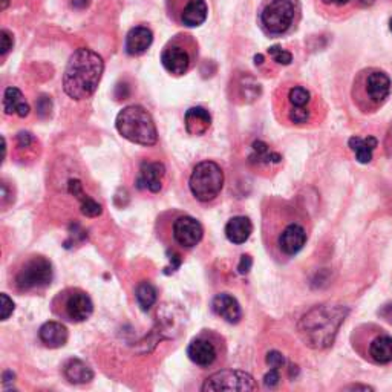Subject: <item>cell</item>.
<instances>
[{"mask_svg": "<svg viewBox=\"0 0 392 392\" xmlns=\"http://www.w3.org/2000/svg\"><path fill=\"white\" fill-rule=\"evenodd\" d=\"M104 71L103 58L93 49L81 48L75 51L63 75V89L74 100H85L93 95Z\"/></svg>", "mask_w": 392, "mask_h": 392, "instance_id": "1", "label": "cell"}, {"mask_svg": "<svg viewBox=\"0 0 392 392\" xmlns=\"http://www.w3.org/2000/svg\"><path fill=\"white\" fill-rule=\"evenodd\" d=\"M348 314L345 306L319 305L308 311L299 323V332L304 342L311 348L322 349L332 344L340 325Z\"/></svg>", "mask_w": 392, "mask_h": 392, "instance_id": "2", "label": "cell"}, {"mask_svg": "<svg viewBox=\"0 0 392 392\" xmlns=\"http://www.w3.org/2000/svg\"><path fill=\"white\" fill-rule=\"evenodd\" d=\"M116 130L123 138L141 146H154L158 141L155 121L143 106H128L116 115Z\"/></svg>", "mask_w": 392, "mask_h": 392, "instance_id": "3", "label": "cell"}, {"mask_svg": "<svg viewBox=\"0 0 392 392\" xmlns=\"http://www.w3.org/2000/svg\"><path fill=\"white\" fill-rule=\"evenodd\" d=\"M54 278L53 264L45 256H29L15 271L14 285L22 293L43 290L51 285Z\"/></svg>", "mask_w": 392, "mask_h": 392, "instance_id": "4", "label": "cell"}, {"mask_svg": "<svg viewBox=\"0 0 392 392\" xmlns=\"http://www.w3.org/2000/svg\"><path fill=\"white\" fill-rule=\"evenodd\" d=\"M224 186V172L215 161H203L195 165L190 175L189 187L198 201L210 203L221 194Z\"/></svg>", "mask_w": 392, "mask_h": 392, "instance_id": "5", "label": "cell"}, {"mask_svg": "<svg viewBox=\"0 0 392 392\" xmlns=\"http://www.w3.org/2000/svg\"><path fill=\"white\" fill-rule=\"evenodd\" d=\"M53 311L66 320L80 323L93 316L94 304L86 291L80 288H68L55 296L53 300Z\"/></svg>", "mask_w": 392, "mask_h": 392, "instance_id": "6", "label": "cell"}, {"mask_svg": "<svg viewBox=\"0 0 392 392\" xmlns=\"http://www.w3.org/2000/svg\"><path fill=\"white\" fill-rule=\"evenodd\" d=\"M296 8L291 0H270L261 13L262 28L271 36L287 32L295 22Z\"/></svg>", "mask_w": 392, "mask_h": 392, "instance_id": "7", "label": "cell"}, {"mask_svg": "<svg viewBox=\"0 0 392 392\" xmlns=\"http://www.w3.org/2000/svg\"><path fill=\"white\" fill-rule=\"evenodd\" d=\"M207 391H255L257 385L252 375L243 371L222 370L210 375L201 388Z\"/></svg>", "mask_w": 392, "mask_h": 392, "instance_id": "8", "label": "cell"}, {"mask_svg": "<svg viewBox=\"0 0 392 392\" xmlns=\"http://www.w3.org/2000/svg\"><path fill=\"white\" fill-rule=\"evenodd\" d=\"M161 63L165 69L173 75H184L191 63H194V53L189 49V43L182 40H173L164 48L161 54Z\"/></svg>", "mask_w": 392, "mask_h": 392, "instance_id": "9", "label": "cell"}, {"mask_svg": "<svg viewBox=\"0 0 392 392\" xmlns=\"http://www.w3.org/2000/svg\"><path fill=\"white\" fill-rule=\"evenodd\" d=\"M204 235L203 225L194 216L182 215L178 216L172 224V236L175 243L182 248H194L201 243Z\"/></svg>", "mask_w": 392, "mask_h": 392, "instance_id": "10", "label": "cell"}, {"mask_svg": "<svg viewBox=\"0 0 392 392\" xmlns=\"http://www.w3.org/2000/svg\"><path fill=\"white\" fill-rule=\"evenodd\" d=\"M187 356L195 365L201 366V368H208L218 358V348H216L215 342L210 337L198 336L190 342Z\"/></svg>", "mask_w": 392, "mask_h": 392, "instance_id": "11", "label": "cell"}, {"mask_svg": "<svg viewBox=\"0 0 392 392\" xmlns=\"http://www.w3.org/2000/svg\"><path fill=\"white\" fill-rule=\"evenodd\" d=\"M306 244V231L300 224H288L285 229L282 230L278 239V245L281 252L287 256H295Z\"/></svg>", "mask_w": 392, "mask_h": 392, "instance_id": "12", "label": "cell"}, {"mask_svg": "<svg viewBox=\"0 0 392 392\" xmlns=\"http://www.w3.org/2000/svg\"><path fill=\"white\" fill-rule=\"evenodd\" d=\"M165 168L161 163H143L140 169L138 187L147 189L152 194H158L163 189Z\"/></svg>", "mask_w": 392, "mask_h": 392, "instance_id": "13", "label": "cell"}, {"mask_svg": "<svg viewBox=\"0 0 392 392\" xmlns=\"http://www.w3.org/2000/svg\"><path fill=\"white\" fill-rule=\"evenodd\" d=\"M212 308L219 318L227 320L229 323H238L241 318H243V310H241L239 302L229 293H221L215 296Z\"/></svg>", "mask_w": 392, "mask_h": 392, "instance_id": "14", "label": "cell"}, {"mask_svg": "<svg viewBox=\"0 0 392 392\" xmlns=\"http://www.w3.org/2000/svg\"><path fill=\"white\" fill-rule=\"evenodd\" d=\"M392 83L385 72L374 71L366 79V94L374 103H383L391 94Z\"/></svg>", "mask_w": 392, "mask_h": 392, "instance_id": "15", "label": "cell"}, {"mask_svg": "<svg viewBox=\"0 0 392 392\" xmlns=\"http://www.w3.org/2000/svg\"><path fill=\"white\" fill-rule=\"evenodd\" d=\"M39 337L41 340V344L48 348H62L68 342V330L63 323L60 322H46L41 325V328L39 330Z\"/></svg>", "mask_w": 392, "mask_h": 392, "instance_id": "16", "label": "cell"}, {"mask_svg": "<svg viewBox=\"0 0 392 392\" xmlns=\"http://www.w3.org/2000/svg\"><path fill=\"white\" fill-rule=\"evenodd\" d=\"M154 41V34L147 27H135L129 31L126 37V53L129 55L144 54Z\"/></svg>", "mask_w": 392, "mask_h": 392, "instance_id": "17", "label": "cell"}, {"mask_svg": "<svg viewBox=\"0 0 392 392\" xmlns=\"http://www.w3.org/2000/svg\"><path fill=\"white\" fill-rule=\"evenodd\" d=\"M253 233V224L247 216H235L225 225V236L233 244H244Z\"/></svg>", "mask_w": 392, "mask_h": 392, "instance_id": "18", "label": "cell"}, {"mask_svg": "<svg viewBox=\"0 0 392 392\" xmlns=\"http://www.w3.org/2000/svg\"><path fill=\"white\" fill-rule=\"evenodd\" d=\"M208 8L205 0H187V4L180 13V20L186 27H199L207 19Z\"/></svg>", "mask_w": 392, "mask_h": 392, "instance_id": "19", "label": "cell"}, {"mask_svg": "<svg viewBox=\"0 0 392 392\" xmlns=\"http://www.w3.org/2000/svg\"><path fill=\"white\" fill-rule=\"evenodd\" d=\"M4 111L8 115H18L20 119L29 115V104L25 100L22 90L18 88H6L4 94Z\"/></svg>", "mask_w": 392, "mask_h": 392, "instance_id": "20", "label": "cell"}, {"mask_svg": "<svg viewBox=\"0 0 392 392\" xmlns=\"http://www.w3.org/2000/svg\"><path fill=\"white\" fill-rule=\"evenodd\" d=\"M212 124V116L204 107H191L186 112V129L190 135H204Z\"/></svg>", "mask_w": 392, "mask_h": 392, "instance_id": "21", "label": "cell"}, {"mask_svg": "<svg viewBox=\"0 0 392 392\" xmlns=\"http://www.w3.org/2000/svg\"><path fill=\"white\" fill-rule=\"evenodd\" d=\"M348 146L354 152L356 160L358 163L366 164V163H371L372 160V154L375 147H377V140L374 137H368V138L351 137L348 141Z\"/></svg>", "mask_w": 392, "mask_h": 392, "instance_id": "22", "label": "cell"}, {"mask_svg": "<svg viewBox=\"0 0 392 392\" xmlns=\"http://www.w3.org/2000/svg\"><path fill=\"white\" fill-rule=\"evenodd\" d=\"M63 372L65 377L71 383H75V385H83V383H88L94 379L93 370L86 363L79 360V358H72V360L66 363Z\"/></svg>", "mask_w": 392, "mask_h": 392, "instance_id": "23", "label": "cell"}, {"mask_svg": "<svg viewBox=\"0 0 392 392\" xmlns=\"http://www.w3.org/2000/svg\"><path fill=\"white\" fill-rule=\"evenodd\" d=\"M370 356L374 362L386 365L392 362V337L380 336L370 345Z\"/></svg>", "mask_w": 392, "mask_h": 392, "instance_id": "24", "label": "cell"}, {"mask_svg": "<svg viewBox=\"0 0 392 392\" xmlns=\"http://www.w3.org/2000/svg\"><path fill=\"white\" fill-rule=\"evenodd\" d=\"M282 156L276 152H271L264 141H256L253 144V154L250 155V161L255 164H273L281 163Z\"/></svg>", "mask_w": 392, "mask_h": 392, "instance_id": "25", "label": "cell"}, {"mask_svg": "<svg viewBox=\"0 0 392 392\" xmlns=\"http://www.w3.org/2000/svg\"><path fill=\"white\" fill-rule=\"evenodd\" d=\"M137 302L141 306V310H149L156 302V290L150 282H141L135 291Z\"/></svg>", "mask_w": 392, "mask_h": 392, "instance_id": "26", "label": "cell"}, {"mask_svg": "<svg viewBox=\"0 0 392 392\" xmlns=\"http://www.w3.org/2000/svg\"><path fill=\"white\" fill-rule=\"evenodd\" d=\"M288 102L291 107H308L311 102V94L302 86H295L290 89Z\"/></svg>", "mask_w": 392, "mask_h": 392, "instance_id": "27", "label": "cell"}, {"mask_svg": "<svg viewBox=\"0 0 392 392\" xmlns=\"http://www.w3.org/2000/svg\"><path fill=\"white\" fill-rule=\"evenodd\" d=\"M80 203H81V213L88 216V218H97V216L102 215L103 208L100 205L95 199H93L90 196L83 194L81 196H79Z\"/></svg>", "mask_w": 392, "mask_h": 392, "instance_id": "28", "label": "cell"}, {"mask_svg": "<svg viewBox=\"0 0 392 392\" xmlns=\"http://www.w3.org/2000/svg\"><path fill=\"white\" fill-rule=\"evenodd\" d=\"M269 54L271 55L273 60L279 65H290L291 62H293V54L281 46H271L269 49Z\"/></svg>", "mask_w": 392, "mask_h": 392, "instance_id": "29", "label": "cell"}, {"mask_svg": "<svg viewBox=\"0 0 392 392\" xmlns=\"http://www.w3.org/2000/svg\"><path fill=\"white\" fill-rule=\"evenodd\" d=\"M311 116V111L310 107H291L290 114H288V119L291 123H296V124H304L308 120H310Z\"/></svg>", "mask_w": 392, "mask_h": 392, "instance_id": "30", "label": "cell"}, {"mask_svg": "<svg viewBox=\"0 0 392 392\" xmlns=\"http://www.w3.org/2000/svg\"><path fill=\"white\" fill-rule=\"evenodd\" d=\"M266 363L270 365V368L271 370H281L283 365H285V358H283V356L278 351H271L269 353V356H266Z\"/></svg>", "mask_w": 392, "mask_h": 392, "instance_id": "31", "label": "cell"}, {"mask_svg": "<svg viewBox=\"0 0 392 392\" xmlns=\"http://www.w3.org/2000/svg\"><path fill=\"white\" fill-rule=\"evenodd\" d=\"M14 311V302L8 297V295H2V320H6Z\"/></svg>", "mask_w": 392, "mask_h": 392, "instance_id": "32", "label": "cell"}, {"mask_svg": "<svg viewBox=\"0 0 392 392\" xmlns=\"http://www.w3.org/2000/svg\"><path fill=\"white\" fill-rule=\"evenodd\" d=\"M51 100H49L48 97H41L39 98V102H37V112L40 116H46L49 112H51Z\"/></svg>", "mask_w": 392, "mask_h": 392, "instance_id": "33", "label": "cell"}, {"mask_svg": "<svg viewBox=\"0 0 392 392\" xmlns=\"http://www.w3.org/2000/svg\"><path fill=\"white\" fill-rule=\"evenodd\" d=\"M0 36H2V55H6L13 49L14 40H13V36L6 29H4Z\"/></svg>", "mask_w": 392, "mask_h": 392, "instance_id": "34", "label": "cell"}, {"mask_svg": "<svg viewBox=\"0 0 392 392\" xmlns=\"http://www.w3.org/2000/svg\"><path fill=\"white\" fill-rule=\"evenodd\" d=\"M279 380H281V375H279L278 370H271V371L264 377V383H265L266 386H270V388L276 386L278 383H279Z\"/></svg>", "mask_w": 392, "mask_h": 392, "instance_id": "35", "label": "cell"}, {"mask_svg": "<svg viewBox=\"0 0 392 392\" xmlns=\"http://www.w3.org/2000/svg\"><path fill=\"white\" fill-rule=\"evenodd\" d=\"M252 265H253V259L250 257L248 255H244L243 257H241V262L238 265V271L241 274H245L250 271V269H252Z\"/></svg>", "mask_w": 392, "mask_h": 392, "instance_id": "36", "label": "cell"}, {"mask_svg": "<svg viewBox=\"0 0 392 392\" xmlns=\"http://www.w3.org/2000/svg\"><path fill=\"white\" fill-rule=\"evenodd\" d=\"M32 141H34V138H32L31 133H28V132H20L18 135V143H19L20 149L29 147L32 144Z\"/></svg>", "mask_w": 392, "mask_h": 392, "instance_id": "37", "label": "cell"}, {"mask_svg": "<svg viewBox=\"0 0 392 392\" xmlns=\"http://www.w3.org/2000/svg\"><path fill=\"white\" fill-rule=\"evenodd\" d=\"M380 314L383 316V318H385V320H386V322L392 323V304H391V305H385V306H383V310L380 311Z\"/></svg>", "mask_w": 392, "mask_h": 392, "instance_id": "38", "label": "cell"}, {"mask_svg": "<svg viewBox=\"0 0 392 392\" xmlns=\"http://www.w3.org/2000/svg\"><path fill=\"white\" fill-rule=\"evenodd\" d=\"M385 146H386V154H388L389 156H392V128H391V130L388 132V137H386V143H385Z\"/></svg>", "mask_w": 392, "mask_h": 392, "instance_id": "39", "label": "cell"}, {"mask_svg": "<svg viewBox=\"0 0 392 392\" xmlns=\"http://www.w3.org/2000/svg\"><path fill=\"white\" fill-rule=\"evenodd\" d=\"M325 4H331V5H339V6H342V5H346L349 0H323Z\"/></svg>", "mask_w": 392, "mask_h": 392, "instance_id": "40", "label": "cell"}, {"mask_svg": "<svg viewBox=\"0 0 392 392\" xmlns=\"http://www.w3.org/2000/svg\"><path fill=\"white\" fill-rule=\"evenodd\" d=\"M346 389H363V391H370V386H360V385H356V386H348Z\"/></svg>", "mask_w": 392, "mask_h": 392, "instance_id": "41", "label": "cell"}, {"mask_svg": "<svg viewBox=\"0 0 392 392\" xmlns=\"http://www.w3.org/2000/svg\"><path fill=\"white\" fill-rule=\"evenodd\" d=\"M358 4H362V5H371L374 0H357Z\"/></svg>", "mask_w": 392, "mask_h": 392, "instance_id": "42", "label": "cell"}, {"mask_svg": "<svg viewBox=\"0 0 392 392\" xmlns=\"http://www.w3.org/2000/svg\"><path fill=\"white\" fill-rule=\"evenodd\" d=\"M255 60H256V65H261L262 63V55H256Z\"/></svg>", "mask_w": 392, "mask_h": 392, "instance_id": "43", "label": "cell"}, {"mask_svg": "<svg viewBox=\"0 0 392 392\" xmlns=\"http://www.w3.org/2000/svg\"><path fill=\"white\" fill-rule=\"evenodd\" d=\"M6 6H8V0H4V6H2V8H4V10H5V8H6Z\"/></svg>", "mask_w": 392, "mask_h": 392, "instance_id": "44", "label": "cell"}, {"mask_svg": "<svg viewBox=\"0 0 392 392\" xmlns=\"http://www.w3.org/2000/svg\"><path fill=\"white\" fill-rule=\"evenodd\" d=\"M389 29H391V32H392V19L389 20Z\"/></svg>", "mask_w": 392, "mask_h": 392, "instance_id": "45", "label": "cell"}]
</instances>
